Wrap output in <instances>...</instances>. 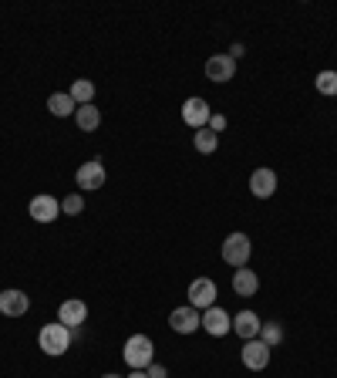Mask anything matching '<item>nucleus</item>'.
<instances>
[{
	"instance_id": "9b49d317",
	"label": "nucleus",
	"mask_w": 337,
	"mask_h": 378,
	"mask_svg": "<svg viewBox=\"0 0 337 378\" xmlns=\"http://www.w3.org/2000/svg\"><path fill=\"white\" fill-rule=\"evenodd\" d=\"M57 321L64 324V328H81L84 321H88V304H84L81 297H71V301H64L61 308H57Z\"/></svg>"
},
{
	"instance_id": "cd10ccee",
	"label": "nucleus",
	"mask_w": 337,
	"mask_h": 378,
	"mask_svg": "<svg viewBox=\"0 0 337 378\" xmlns=\"http://www.w3.org/2000/svg\"><path fill=\"white\" fill-rule=\"evenodd\" d=\"M101 378H122V375H101Z\"/></svg>"
},
{
	"instance_id": "a878e982",
	"label": "nucleus",
	"mask_w": 337,
	"mask_h": 378,
	"mask_svg": "<svg viewBox=\"0 0 337 378\" xmlns=\"http://www.w3.org/2000/svg\"><path fill=\"white\" fill-rule=\"evenodd\" d=\"M243 51H246V48H243V44H233V48H229V57H233V61H236V57H243Z\"/></svg>"
},
{
	"instance_id": "9d476101",
	"label": "nucleus",
	"mask_w": 337,
	"mask_h": 378,
	"mask_svg": "<svg viewBox=\"0 0 337 378\" xmlns=\"http://www.w3.org/2000/svg\"><path fill=\"white\" fill-rule=\"evenodd\" d=\"M233 74H236V61L229 55H212L210 61H206V78H210L212 84L233 82Z\"/></svg>"
},
{
	"instance_id": "393cba45",
	"label": "nucleus",
	"mask_w": 337,
	"mask_h": 378,
	"mask_svg": "<svg viewBox=\"0 0 337 378\" xmlns=\"http://www.w3.org/2000/svg\"><path fill=\"white\" fill-rule=\"evenodd\" d=\"M145 375H149V378H168V372H166V365L152 362V365H149V368H145Z\"/></svg>"
},
{
	"instance_id": "f3484780",
	"label": "nucleus",
	"mask_w": 337,
	"mask_h": 378,
	"mask_svg": "<svg viewBox=\"0 0 337 378\" xmlns=\"http://www.w3.org/2000/svg\"><path fill=\"white\" fill-rule=\"evenodd\" d=\"M47 112L55 115V118H68V115L78 112V105L71 99V91H55V95L47 99Z\"/></svg>"
},
{
	"instance_id": "412c9836",
	"label": "nucleus",
	"mask_w": 337,
	"mask_h": 378,
	"mask_svg": "<svg viewBox=\"0 0 337 378\" xmlns=\"http://www.w3.org/2000/svg\"><path fill=\"white\" fill-rule=\"evenodd\" d=\"M260 341H263V345H270V348H277V345L283 341V324L263 321V328H260Z\"/></svg>"
},
{
	"instance_id": "b1692460",
	"label": "nucleus",
	"mask_w": 337,
	"mask_h": 378,
	"mask_svg": "<svg viewBox=\"0 0 337 378\" xmlns=\"http://www.w3.org/2000/svg\"><path fill=\"white\" fill-rule=\"evenodd\" d=\"M226 126H229V122H226V115H210V128L216 132V135L226 132Z\"/></svg>"
},
{
	"instance_id": "f03ea898",
	"label": "nucleus",
	"mask_w": 337,
	"mask_h": 378,
	"mask_svg": "<svg viewBox=\"0 0 337 378\" xmlns=\"http://www.w3.org/2000/svg\"><path fill=\"white\" fill-rule=\"evenodd\" d=\"M38 345H41V351L44 355H51V358L64 355V351L71 348V328H64L61 321L44 324L41 331H38Z\"/></svg>"
},
{
	"instance_id": "4be33fe9",
	"label": "nucleus",
	"mask_w": 337,
	"mask_h": 378,
	"mask_svg": "<svg viewBox=\"0 0 337 378\" xmlns=\"http://www.w3.org/2000/svg\"><path fill=\"white\" fill-rule=\"evenodd\" d=\"M314 84H317L321 95H337V71H321Z\"/></svg>"
},
{
	"instance_id": "aec40b11",
	"label": "nucleus",
	"mask_w": 337,
	"mask_h": 378,
	"mask_svg": "<svg viewBox=\"0 0 337 378\" xmlns=\"http://www.w3.org/2000/svg\"><path fill=\"white\" fill-rule=\"evenodd\" d=\"M71 99H74V105H95V82L78 78L71 84Z\"/></svg>"
},
{
	"instance_id": "7ed1b4c3",
	"label": "nucleus",
	"mask_w": 337,
	"mask_h": 378,
	"mask_svg": "<svg viewBox=\"0 0 337 378\" xmlns=\"http://www.w3.org/2000/svg\"><path fill=\"white\" fill-rule=\"evenodd\" d=\"M250 253H253V243L246 233H229V237L223 240V260L229 267H246L250 264Z\"/></svg>"
},
{
	"instance_id": "4468645a",
	"label": "nucleus",
	"mask_w": 337,
	"mask_h": 378,
	"mask_svg": "<svg viewBox=\"0 0 337 378\" xmlns=\"http://www.w3.org/2000/svg\"><path fill=\"white\" fill-rule=\"evenodd\" d=\"M210 105H206V99H185L183 101V122L189 128H206L210 126Z\"/></svg>"
},
{
	"instance_id": "dca6fc26",
	"label": "nucleus",
	"mask_w": 337,
	"mask_h": 378,
	"mask_svg": "<svg viewBox=\"0 0 337 378\" xmlns=\"http://www.w3.org/2000/svg\"><path fill=\"white\" fill-rule=\"evenodd\" d=\"M233 291H236L239 297H253L260 291V277H256L253 270H246V267H239L236 274H233Z\"/></svg>"
},
{
	"instance_id": "f8f14e48",
	"label": "nucleus",
	"mask_w": 337,
	"mask_h": 378,
	"mask_svg": "<svg viewBox=\"0 0 337 378\" xmlns=\"http://www.w3.org/2000/svg\"><path fill=\"white\" fill-rule=\"evenodd\" d=\"M250 193L256 199H270L273 193H277V172L267 166H260V169H253V176H250Z\"/></svg>"
},
{
	"instance_id": "f257e3e1",
	"label": "nucleus",
	"mask_w": 337,
	"mask_h": 378,
	"mask_svg": "<svg viewBox=\"0 0 337 378\" xmlns=\"http://www.w3.org/2000/svg\"><path fill=\"white\" fill-rule=\"evenodd\" d=\"M122 358L132 372H145L149 365L155 362V345L149 335H132L125 341V351H122Z\"/></svg>"
},
{
	"instance_id": "6e6552de",
	"label": "nucleus",
	"mask_w": 337,
	"mask_h": 378,
	"mask_svg": "<svg viewBox=\"0 0 337 378\" xmlns=\"http://www.w3.org/2000/svg\"><path fill=\"white\" fill-rule=\"evenodd\" d=\"M168 328L176 331V335H193L196 328H202V311L196 308H176L172 314H168Z\"/></svg>"
},
{
	"instance_id": "423d86ee",
	"label": "nucleus",
	"mask_w": 337,
	"mask_h": 378,
	"mask_svg": "<svg viewBox=\"0 0 337 378\" xmlns=\"http://www.w3.org/2000/svg\"><path fill=\"white\" fill-rule=\"evenodd\" d=\"M270 345H263L260 338H253V341H243V351H239V358H243V365L250 368V372H263L270 365Z\"/></svg>"
},
{
	"instance_id": "ddd939ff",
	"label": "nucleus",
	"mask_w": 337,
	"mask_h": 378,
	"mask_svg": "<svg viewBox=\"0 0 337 378\" xmlns=\"http://www.w3.org/2000/svg\"><path fill=\"white\" fill-rule=\"evenodd\" d=\"M28 311H30V297L24 294V291L11 287V291L0 294V314H7V318H24Z\"/></svg>"
},
{
	"instance_id": "20e7f679",
	"label": "nucleus",
	"mask_w": 337,
	"mask_h": 378,
	"mask_svg": "<svg viewBox=\"0 0 337 378\" xmlns=\"http://www.w3.org/2000/svg\"><path fill=\"white\" fill-rule=\"evenodd\" d=\"M105 166H101V159H91V162H81L78 166V172H74V182H78V189H84V193H95V189H101L105 186Z\"/></svg>"
},
{
	"instance_id": "1a4fd4ad",
	"label": "nucleus",
	"mask_w": 337,
	"mask_h": 378,
	"mask_svg": "<svg viewBox=\"0 0 337 378\" xmlns=\"http://www.w3.org/2000/svg\"><path fill=\"white\" fill-rule=\"evenodd\" d=\"M202 331L212 338H223L226 331H233V318H229L219 304H212V308L202 311Z\"/></svg>"
},
{
	"instance_id": "6ab92c4d",
	"label": "nucleus",
	"mask_w": 337,
	"mask_h": 378,
	"mask_svg": "<svg viewBox=\"0 0 337 378\" xmlns=\"http://www.w3.org/2000/svg\"><path fill=\"white\" fill-rule=\"evenodd\" d=\"M193 145H196V152L212 155V152H216V145H219V135H216L210 126H206V128H196V135H193Z\"/></svg>"
},
{
	"instance_id": "a211bd4d",
	"label": "nucleus",
	"mask_w": 337,
	"mask_h": 378,
	"mask_svg": "<svg viewBox=\"0 0 337 378\" xmlns=\"http://www.w3.org/2000/svg\"><path fill=\"white\" fill-rule=\"evenodd\" d=\"M74 122H78V128H81V132H95V128L101 126V112L95 109V105H78Z\"/></svg>"
},
{
	"instance_id": "39448f33",
	"label": "nucleus",
	"mask_w": 337,
	"mask_h": 378,
	"mask_svg": "<svg viewBox=\"0 0 337 378\" xmlns=\"http://www.w3.org/2000/svg\"><path fill=\"white\" fill-rule=\"evenodd\" d=\"M185 297H189V308L206 311V308H212V304H216V284H212L210 277H196L193 284H189Z\"/></svg>"
},
{
	"instance_id": "5701e85b",
	"label": "nucleus",
	"mask_w": 337,
	"mask_h": 378,
	"mask_svg": "<svg viewBox=\"0 0 337 378\" xmlns=\"http://www.w3.org/2000/svg\"><path fill=\"white\" fill-rule=\"evenodd\" d=\"M81 210H84V196H81V193H68V196L61 199V213H64V216H78Z\"/></svg>"
},
{
	"instance_id": "bb28decb",
	"label": "nucleus",
	"mask_w": 337,
	"mask_h": 378,
	"mask_svg": "<svg viewBox=\"0 0 337 378\" xmlns=\"http://www.w3.org/2000/svg\"><path fill=\"white\" fill-rule=\"evenodd\" d=\"M128 378H149V375H145V372H132V375H128Z\"/></svg>"
},
{
	"instance_id": "2eb2a0df",
	"label": "nucleus",
	"mask_w": 337,
	"mask_h": 378,
	"mask_svg": "<svg viewBox=\"0 0 337 378\" xmlns=\"http://www.w3.org/2000/svg\"><path fill=\"white\" fill-rule=\"evenodd\" d=\"M260 328H263V321L253 314V311H239L236 318H233V331H236L243 341H253V338H260Z\"/></svg>"
},
{
	"instance_id": "0eeeda50",
	"label": "nucleus",
	"mask_w": 337,
	"mask_h": 378,
	"mask_svg": "<svg viewBox=\"0 0 337 378\" xmlns=\"http://www.w3.org/2000/svg\"><path fill=\"white\" fill-rule=\"evenodd\" d=\"M28 213H30V220H34V223H55L57 216H61V203H57L51 193H41V196L30 199Z\"/></svg>"
}]
</instances>
